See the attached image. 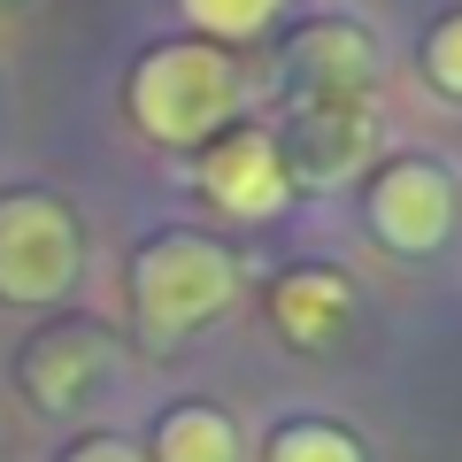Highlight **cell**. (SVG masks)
Here are the masks:
<instances>
[{"label":"cell","mask_w":462,"mask_h":462,"mask_svg":"<svg viewBox=\"0 0 462 462\" xmlns=\"http://www.w3.org/2000/svg\"><path fill=\"white\" fill-rule=\"evenodd\" d=\"M239 108V69L208 39H170L132 69V116L162 147H208Z\"/></svg>","instance_id":"6da1fadb"},{"label":"cell","mask_w":462,"mask_h":462,"mask_svg":"<svg viewBox=\"0 0 462 462\" xmlns=\"http://www.w3.org/2000/svg\"><path fill=\"white\" fill-rule=\"evenodd\" d=\"M231 300H239V263H231L216 239H200V231H162V239L139 247L132 309H139V331H147L154 346L216 324Z\"/></svg>","instance_id":"7a4b0ae2"},{"label":"cell","mask_w":462,"mask_h":462,"mask_svg":"<svg viewBox=\"0 0 462 462\" xmlns=\"http://www.w3.org/2000/svg\"><path fill=\"white\" fill-rule=\"evenodd\" d=\"M85 278V231L54 193H0V300L54 309Z\"/></svg>","instance_id":"3957f363"},{"label":"cell","mask_w":462,"mask_h":462,"mask_svg":"<svg viewBox=\"0 0 462 462\" xmlns=\"http://www.w3.org/2000/svg\"><path fill=\"white\" fill-rule=\"evenodd\" d=\"M370 231L393 254H439L462 231V185L439 162H385L370 178Z\"/></svg>","instance_id":"277c9868"},{"label":"cell","mask_w":462,"mask_h":462,"mask_svg":"<svg viewBox=\"0 0 462 462\" xmlns=\"http://www.w3.org/2000/svg\"><path fill=\"white\" fill-rule=\"evenodd\" d=\"M193 185L224 216H254V224H263V216H278L285 200H293V162H285V147L270 132L239 124V132H216L208 147H200Z\"/></svg>","instance_id":"5b68a950"},{"label":"cell","mask_w":462,"mask_h":462,"mask_svg":"<svg viewBox=\"0 0 462 462\" xmlns=\"http://www.w3.org/2000/svg\"><path fill=\"white\" fill-rule=\"evenodd\" d=\"M100 370H108V339H100V324H54V331H39V339L23 346V393H32L39 409H69V401H85L100 385Z\"/></svg>","instance_id":"8992f818"},{"label":"cell","mask_w":462,"mask_h":462,"mask_svg":"<svg viewBox=\"0 0 462 462\" xmlns=\"http://www.w3.org/2000/svg\"><path fill=\"white\" fill-rule=\"evenodd\" d=\"M370 139H378L370 93H324L300 108V162H309V178H346Z\"/></svg>","instance_id":"52a82bcc"},{"label":"cell","mask_w":462,"mask_h":462,"mask_svg":"<svg viewBox=\"0 0 462 462\" xmlns=\"http://www.w3.org/2000/svg\"><path fill=\"white\" fill-rule=\"evenodd\" d=\"M293 69H300V85H309V100H324V93H370L378 54H370V39L355 32V23H316V32L293 39Z\"/></svg>","instance_id":"ba28073f"},{"label":"cell","mask_w":462,"mask_h":462,"mask_svg":"<svg viewBox=\"0 0 462 462\" xmlns=\"http://www.w3.org/2000/svg\"><path fill=\"white\" fill-rule=\"evenodd\" d=\"M346 309H355V293H346V278H331V270H293V278H278V293H270L278 331L300 339V346L331 339V331L346 324Z\"/></svg>","instance_id":"9c48e42d"},{"label":"cell","mask_w":462,"mask_h":462,"mask_svg":"<svg viewBox=\"0 0 462 462\" xmlns=\"http://www.w3.org/2000/svg\"><path fill=\"white\" fill-rule=\"evenodd\" d=\"M147 462H239V424L224 409H208V401H185V409H170L154 424Z\"/></svg>","instance_id":"30bf717a"},{"label":"cell","mask_w":462,"mask_h":462,"mask_svg":"<svg viewBox=\"0 0 462 462\" xmlns=\"http://www.w3.org/2000/svg\"><path fill=\"white\" fill-rule=\"evenodd\" d=\"M263 462H363V439L339 424H316V416H300V424H278L263 447Z\"/></svg>","instance_id":"8fae6325"},{"label":"cell","mask_w":462,"mask_h":462,"mask_svg":"<svg viewBox=\"0 0 462 462\" xmlns=\"http://www.w3.org/2000/svg\"><path fill=\"white\" fill-rule=\"evenodd\" d=\"M178 8H185V23L216 47V39H254L263 23H278L285 0H178Z\"/></svg>","instance_id":"7c38bea8"},{"label":"cell","mask_w":462,"mask_h":462,"mask_svg":"<svg viewBox=\"0 0 462 462\" xmlns=\"http://www.w3.org/2000/svg\"><path fill=\"white\" fill-rule=\"evenodd\" d=\"M424 78L439 85L447 100H462V16H447L439 32L424 39Z\"/></svg>","instance_id":"4fadbf2b"},{"label":"cell","mask_w":462,"mask_h":462,"mask_svg":"<svg viewBox=\"0 0 462 462\" xmlns=\"http://www.w3.org/2000/svg\"><path fill=\"white\" fill-rule=\"evenodd\" d=\"M62 462H147V447H132V439H116V431H93V439H78Z\"/></svg>","instance_id":"5bb4252c"}]
</instances>
